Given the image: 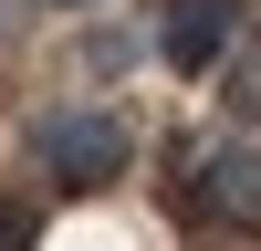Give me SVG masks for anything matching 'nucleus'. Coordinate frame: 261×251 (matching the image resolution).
<instances>
[{"label":"nucleus","instance_id":"f257e3e1","mask_svg":"<svg viewBox=\"0 0 261 251\" xmlns=\"http://www.w3.org/2000/svg\"><path fill=\"white\" fill-rule=\"evenodd\" d=\"M32 146H42V167H53L63 188H105V178H125V157H136V136H125L105 105H63V115H42Z\"/></svg>","mask_w":261,"mask_h":251},{"label":"nucleus","instance_id":"39448f33","mask_svg":"<svg viewBox=\"0 0 261 251\" xmlns=\"http://www.w3.org/2000/svg\"><path fill=\"white\" fill-rule=\"evenodd\" d=\"M0 251H32V199H0Z\"/></svg>","mask_w":261,"mask_h":251},{"label":"nucleus","instance_id":"f03ea898","mask_svg":"<svg viewBox=\"0 0 261 251\" xmlns=\"http://www.w3.org/2000/svg\"><path fill=\"white\" fill-rule=\"evenodd\" d=\"M188 209L199 220H261V146H241V136L199 146L188 157Z\"/></svg>","mask_w":261,"mask_h":251},{"label":"nucleus","instance_id":"20e7f679","mask_svg":"<svg viewBox=\"0 0 261 251\" xmlns=\"http://www.w3.org/2000/svg\"><path fill=\"white\" fill-rule=\"evenodd\" d=\"M209 73L230 84V115H241V126H261V32H241L220 63H209Z\"/></svg>","mask_w":261,"mask_h":251},{"label":"nucleus","instance_id":"423d86ee","mask_svg":"<svg viewBox=\"0 0 261 251\" xmlns=\"http://www.w3.org/2000/svg\"><path fill=\"white\" fill-rule=\"evenodd\" d=\"M63 11H84V0H63Z\"/></svg>","mask_w":261,"mask_h":251},{"label":"nucleus","instance_id":"7ed1b4c3","mask_svg":"<svg viewBox=\"0 0 261 251\" xmlns=\"http://www.w3.org/2000/svg\"><path fill=\"white\" fill-rule=\"evenodd\" d=\"M230 42H241V11H230V0H167V21H157V53L178 63V73H209Z\"/></svg>","mask_w":261,"mask_h":251}]
</instances>
